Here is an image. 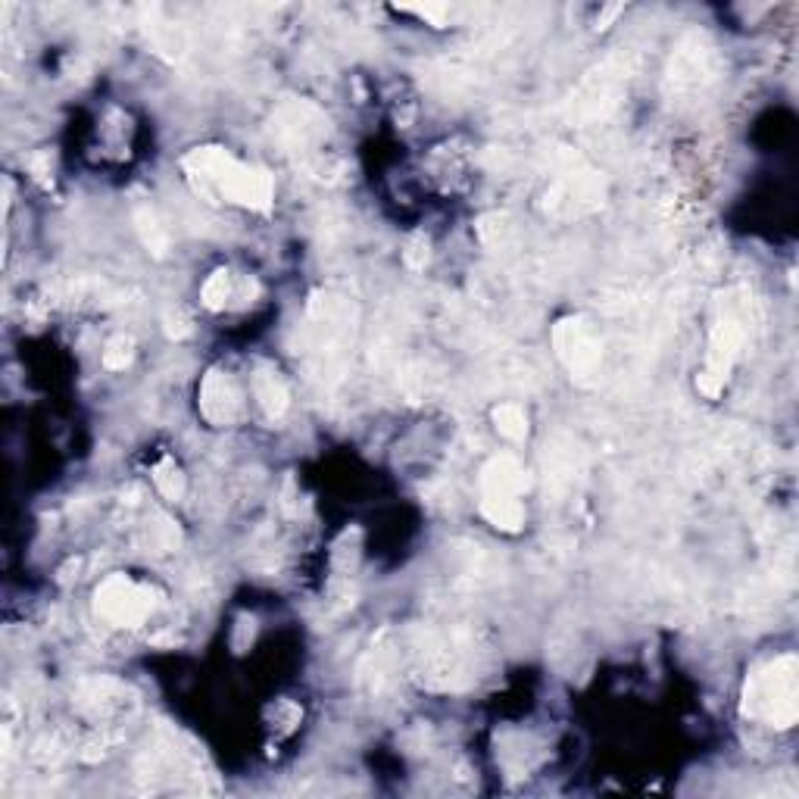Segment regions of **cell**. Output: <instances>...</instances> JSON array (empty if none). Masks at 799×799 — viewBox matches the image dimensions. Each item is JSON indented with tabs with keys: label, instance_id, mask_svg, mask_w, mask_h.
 I'll use <instances>...</instances> for the list:
<instances>
[{
	"label": "cell",
	"instance_id": "6da1fadb",
	"mask_svg": "<svg viewBox=\"0 0 799 799\" xmlns=\"http://www.w3.org/2000/svg\"><path fill=\"white\" fill-rule=\"evenodd\" d=\"M185 169L206 194L244 203L250 210H269L272 203V178L263 169L238 163L231 153L219 147H200L185 157Z\"/></svg>",
	"mask_w": 799,
	"mask_h": 799
},
{
	"label": "cell",
	"instance_id": "8fae6325",
	"mask_svg": "<svg viewBox=\"0 0 799 799\" xmlns=\"http://www.w3.org/2000/svg\"><path fill=\"white\" fill-rule=\"evenodd\" d=\"M135 222H138V231H141L144 247H150L153 253H166L169 238H166V228L160 225L157 213H153V210H138Z\"/></svg>",
	"mask_w": 799,
	"mask_h": 799
},
{
	"label": "cell",
	"instance_id": "277c9868",
	"mask_svg": "<svg viewBox=\"0 0 799 799\" xmlns=\"http://www.w3.org/2000/svg\"><path fill=\"white\" fill-rule=\"evenodd\" d=\"M743 325L734 319V316H721L718 325L712 328V341H709V356H706V366L697 378V388L706 394V397H718V391L725 388L728 381V372L734 366V356L740 353L743 347Z\"/></svg>",
	"mask_w": 799,
	"mask_h": 799
},
{
	"label": "cell",
	"instance_id": "5bb4252c",
	"mask_svg": "<svg viewBox=\"0 0 799 799\" xmlns=\"http://www.w3.org/2000/svg\"><path fill=\"white\" fill-rule=\"evenodd\" d=\"M128 363H132V341H128V338H116V341H110L107 350H103V366L113 369V372H119V369H125Z\"/></svg>",
	"mask_w": 799,
	"mask_h": 799
},
{
	"label": "cell",
	"instance_id": "ba28073f",
	"mask_svg": "<svg viewBox=\"0 0 799 799\" xmlns=\"http://www.w3.org/2000/svg\"><path fill=\"white\" fill-rule=\"evenodd\" d=\"M481 512L494 528L519 531L525 525V506L519 497H481Z\"/></svg>",
	"mask_w": 799,
	"mask_h": 799
},
{
	"label": "cell",
	"instance_id": "7c38bea8",
	"mask_svg": "<svg viewBox=\"0 0 799 799\" xmlns=\"http://www.w3.org/2000/svg\"><path fill=\"white\" fill-rule=\"evenodd\" d=\"M153 484L160 487L163 497L178 500V497H182V491H185V475H182V469H178L172 459H163L160 466L153 469Z\"/></svg>",
	"mask_w": 799,
	"mask_h": 799
},
{
	"label": "cell",
	"instance_id": "30bf717a",
	"mask_svg": "<svg viewBox=\"0 0 799 799\" xmlns=\"http://www.w3.org/2000/svg\"><path fill=\"white\" fill-rule=\"evenodd\" d=\"M494 425L509 441H522L528 434V412L519 403H500L494 409Z\"/></svg>",
	"mask_w": 799,
	"mask_h": 799
},
{
	"label": "cell",
	"instance_id": "4fadbf2b",
	"mask_svg": "<svg viewBox=\"0 0 799 799\" xmlns=\"http://www.w3.org/2000/svg\"><path fill=\"white\" fill-rule=\"evenodd\" d=\"M231 275L225 272V269H219V272H213L210 278H206V285H203V303L210 306V309H222L225 303H228V297H231Z\"/></svg>",
	"mask_w": 799,
	"mask_h": 799
},
{
	"label": "cell",
	"instance_id": "9a60e30c",
	"mask_svg": "<svg viewBox=\"0 0 799 799\" xmlns=\"http://www.w3.org/2000/svg\"><path fill=\"white\" fill-rule=\"evenodd\" d=\"M403 256H406V263H409L412 269H422V266H425V260H428V244H425L422 238H416V241H412V244L406 247V253H403Z\"/></svg>",
	"mask_w": 799,
	"mask_h": 799
},
{
	"label": "cell",
	"instance_id": "3957f363",
	"mask_svg": "<svg viewBox=\"0 0 799 799\" xmlns=\"http://www.w3.org/2000/svg\"><path fill=\"white\" fill-rule=\"evenodd\" d=\"M153 609V594L125 575H110L97 587V612L113 625L122 628H135Z\"/></svg>",
	"mask_w": 799,
	"mask_h": 799
},
{
	"label": "cell",
	"instance_id": "8992f818",
	"mask_svg": "<svg viewBox=\"0 0 799 799\" xmlns=\"http://www.w3.org/2000/svg\"><path fill=\"white\" fill-rule=\"evenodd\" d=\"M200 412L210 425H231L241 416V391L222 372H210L200 388Z\"/></svg>",
	"mask_w": 799,
	"mask_h": 799
},
{
	"label": "cell",
	"instance_id": "7a4b0ae2",
	"mask_svg": "<svg viewBox=\"0 0 799 799\" xmlns=\"http://www.w3.org/2000/svg\"><path fill=\"white\" fill-rule=\"evenodd\" d=\"M743 712L771 728H790L796 721V659L781 656L750 675L743 693Z\"/></svg>",
	"mask_w": 799,
	"mask_h": 799
},
{
	"label": "cell",
	"instance_id": "52a82bcc",
	"mask_svg": "<svg viewBox=\"0 0 799 799\" xmlns=\"http://www.w3.org/2000/svg\"><path fill=\"white\" fill-rule=\"evenodd\" d=\"M528 491L525 469L512 456H494L481 472V497H522Z\"/></svg>",
	"mask_w": 799,
	"mask_h": 799
},
{
	"label": "cell",
	"instance_id": "5b68a950",
	"mask_svg": "<svg viewBox=\"0 0 799 799\" xmlns=\"http://www.w3.org/2000/svg\"><path fill=\"white\" fill-rule=\"evenodd\" d=\"M556 350L562 356V363L572 369V375H590L600 363V344L594 334L587 331V325L569 319L556 328Z\"/></svg>",
	"mask_w": 799,
	"mask_h": 799
},
{
	"label": "cell",
	"instance_id": "9c48e42d",
	"mask_svg": "<svg viewBox=\"0 0 799 799\" xmlns=\"http://www.w3.org/2000/svg\"><path fill=\"white\" fill-rule=\"evenodd\" d=\"M253 394L256 400H260V406L266 409V416L269 419H278L281 412L288 409V388H285V381H281L275 372H256L253 378Z\"/></svg>",
	"mask_w": 799,
	"mask_h": 799
}]
</instances>
